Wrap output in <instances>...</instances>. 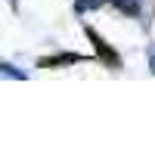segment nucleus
Listing matches in <instances>:
<instances>
[{"label":"nucleus","instance_id":"nucleus-1","mask_svg":"<svg viewBox=\"0 0 155 155\" xmlns=\"http://www.w3.org/2000/svg\"><path fill=\"white\" fill-rule=\"evenodd\" d=\"M87 37H90V44H93V50H96V56L102 59V62H106V65L109 68H118L121 65V59H118V53H115V50L106 44V41H102V37L93 31V28H87Z\"/></svg>","mask_w":155,"mask_h":155},{"label":"nucleus","instance_id":"nucleus-2","mask_svg":"<svg viewBox=\"0 0 155 155\" xmlns=\"http://www.w3.org/2000/svg\"><path fill=\"white\" fill-rule=\"evenodd\" d=\"M84 56L81 53H59V56H50V59H41L37 65L41 68H56V65H74V62H81Z\"/></svg>","mask_w":155,"mask_h":155}]
</instances>
